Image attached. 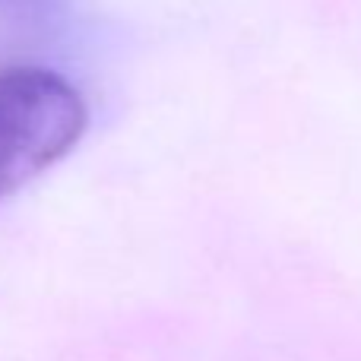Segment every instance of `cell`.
Wrapping results in <instances>:
<instances>
[{"mask_svg": "<svg viewBox=\"0 0 361 361\" xmlns=\"http://www.w3.org/2000/svg\"><path fill=\"white\" fill-rule=\"evenodd\" d=\"M86 102L48 67L0 70V200L61 162L86 130Z\"/></svg>", "mask_w": 361, "mask_h": 361, "instance_id": "obj_1", "label": "cell"}]
</instances>
